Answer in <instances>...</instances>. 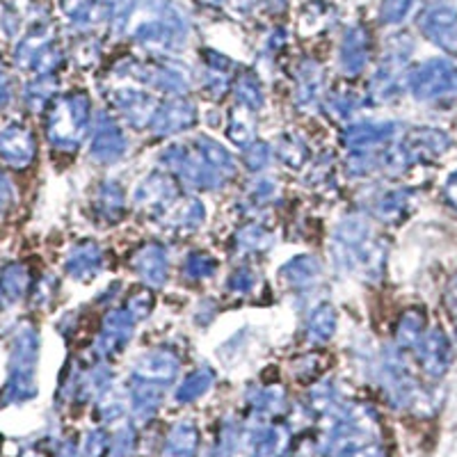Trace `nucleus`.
Returning <instances> with one entry per match:
<instances>
[{"instance_id": "20", "label": "nucleus", "mask_w": 457, "mask_h": 457, "mask_svg": "<svg viewBox=\"0 0 457 457\" xmlns=\"http://www.w3.org/2000/svg\"><path fill=\"white\" fill-rule=\"evenodd\" d=\"M215 382V373L211 369H197L183 379L179 389L174 391V400L179 405H187V403H195L197 398H202Z\"/></svg>"}, {"instance_id": "3", "label": "nucleus", "mask_w": 457, "mask_h": 457, "mask_svg": "<svg viewBox=\"0 0 457 457\" xmlns=\"http://www.w3.org/2000/svg\"><path fill=\"white\" fill-rule=\"evenodd\" d=\"M179 373V359L177 354L170 353L165 348H156L137 357L136 366H133V379L140 382H149L156 386H167L174 382Z\"/></svg>"}, {"instance_id": "14", "label": "nucleus", "mask_w": 457, "mask_h": 457, "mask_svg": "<svg viewBox=\"0 0 457 457\" xmlns=\"http://www.w3.org/2000/svg\"><path fill=\"white\" fill-rule=\"evenodd\" d=\"M322 275L320 261L312 254L295 256L293 261L281 268V279L288 284V288H297V291H304V288H313L318 279Z\"/></svg>"}, {"instance_id": "6", "label": "nucleus", "mask_w": 457, "mask_h": 457, "mask_svg": "<svg viewBox=\"0 0 457 457\" xmlns=\"http://www.w3.org/2000/svg\"><path fill=\"white\" fill-rule=\"evenodd\" d=\"M112 104L120 108L126 120L133 126H145L154 120L158 110V101L137 87H121L112 92Z\"/></svg>"}, {"instance_id": "34", "label": "nucleus", "mask_w": 457, "mask_h": 457, "mask_svg": "<svg viewBox=\"0 0 457 457\" xmlns=\"http://www.w3.org/2000/svg\"><path fill=\"white\" fill-rule=\"evenodd\" d=\"M240 448V430L234 423H227V426L220 430L218 444H215V457H234Z\"/></svg>"}, {"instance_id": "38", "label": "nucleus", "mask_w": 457, "mask_h": 457, "mask_svg": "<svg viewBox=\"0 0 457 457\" xmlns=\"http://www.w3.org/2000/svg\"><path fill=\"white\" fill-rule=\"evenodd\" d=\"M275 190H277V183L272 181V179H259V181L254 183V190H252V199L259 204L270 202Z\"/></svg>"}, {"instance_id": "24", "label": "nucleus", "mask_w": 457, "mask_h": 457, "mask_svg": "<svg viewBox=\"0 0 457 457\" xmlns=\"http://www.w3.org/2000/svg\"><path fill=\"white\" fill-rule=\"evenodd\" d=\"M407 202H410V193L407 190H389L382 193L375 199V215L385 222H395L403 218L407 211Z\"/></svg>"}, {"instance_id": "18", "label": "nucleus", "mask_w": 457, "mask_h": 457, "mask_svg": "<svg viewBox=\"0 0 457 457\" xmlns=\"http://www.w3.org/2000/svg\"><path fill=\"white\" fill-rule=\"evenodd\" d=\"M162 215L171 231H177V228L179 231H195L204 222V206L199 199L186 197L174 204L170 211H162Z\"/></svg>"}, {"instance_id": "36", "label": "nucleus", "mask_w": 457, "mask_h": 457, "mask_svg": "<svg viewBox=\"0 0 457 457\" xmlns=\"http://www.w3.org/2000/svg\"><path fill=\"white\" fill-rule=\"evenodd\" d=\"M110 448V435L105 430H92L83 444L85 457H104Z\"/></svg>"}, {"instance_id": "23", "label": "nucleus", "mask_w": 457, "mask_h": 457, "mask_svg": "<svg viewBox=\"0 0 457 457\" xmlns=\"http://www.w3.org/2000/svg\"><path fill=\"white\" fill-rule=\"evenodd\" d=\"M337 332V312L329 304H320L316 312L309 316L307 334L313 343H325Z\"/></svg>"}, {"instance_id": "42", "label": "nucleus", "mask_w": 457, "mask_h": 457, "mask_svg": "<svg viewBox=\"0 0 457 457\" xmlns=\"http://www.w3.org/2000/svg\"><path fill=\"white\" fill-rule=\"evenodd\" d=\"M455 329H457V325H455Z\"/></svg>"}, {"instance_id": "7", "label": "nucleus", "mask_w": 457, "mask_h": 457, "mask_svg": "<svg viewBox=\"0 0 457 457\" xmlns=\"http://www.w3.org/2000/svg\"><path fill=\"white\" fill-rule=\"evenodd\" d=\"M197 120V110H195L193 104L187 101L174 99L167 101V104L158 105L154 120H151V126H154V133L156 136H174V133H181V130L190 129Z\"/></svg>"}, {"instance_id": "22", "label": "nucleus", "mask_w": 457, "mask_h": 457, "mask_svg": "<svg viewBox=\"0 0 457 457\" xmlns=\"http://www.w3.org/2000/svg\"><path fill=\"white\" fill-rule=\"evenodd\" d=\"M423 329H426L423 313L419 309H410L400 318L398 329H395V343H398L400 348H416L419 341L423 338Z\"/></svg>"}, {"instance_id": "8", "label": "nucleus", "mask_w": 457, "mask_h": 457, "mask_svg": "<svg viewBox=\"0 0 457 457\" xmlns=\"http://www.w3.org/2000/svg\"><path fill=\"white\" fill-rule=\"evenodd\" d=\"M126 151V137L121 133L120 124L110 117L101 114L99 124H96V133L92 140V156L99 162H114L124 156Z\"/></svg>"}, {"instance_id": "33", "label": "nucleus", "mask_w": 457, "mask_h": 457, "mask_svg": "<svg viewBox=\"0 0 457 457\" xmlns=\"http://www.w3.org/2000/svg\"><path fill=\"white\" fill-rule=\"evenodd\" d=\"M183 268H186V275L190 279H206V277H211L215 272V259L211 254H206V252H193L186 259Z\"/></svg>"}, {"instance_id": "29", "label": "nucleus", "mask_w": 457, "mask_h": 457, "mask_svg": "<svg viewBox=\"0 0 457 457\" xmlns=\"http://www.w3.org/2000/svg\"><path fill=\"white\" fill-rule=\"evenodd\" d=\"M101 211L108 220H120L124 215V190L117 181H105L101 186Z\"/></svg>"}, {"instance_id": "35", "label": "nucleus", "mask_w": 457, "mask_h": 457, "mask_svg": "<svg viewBox=\"0 0 457 457\" xmlns=\"http://www.w3.org/2000/svg\"><path fill=\"white\" fill-rule=\"evenodd\" d=\"M245 162H247V167L254 171L263 170L268 162H270V146L265 145V142H250L247 145V149H245Z\"/></svg>"}, {"instance_id": "30", "label": "nucleus", "mask_w": 457, "mask_h": 457, "mask_svg": "<svg viewBox=\"0 0 457 457\" xmlns=\"http://www.w3.org/2000/svg\"><path fill=\"white\" fill-rule=\"evenodd\" d=\"M236 243L243 252H265L272 245V234L263 227H247L236 236Z\"/></svg>"}, {"instance_id": "5", "label": "nucleus", "mask_w": 457, "mask_h": 457, "mask_svg": "<svg viewBox=\"0 0 457 457\" xmlns=\"http://www.w3.org/2000/svg\"><path fill=\"white\" fill-rule=\"evenodd\" d=\"M416 353H419V364L428 378L439 379L446 375L448 366H451V343L442 329H432V332L423 334V338L416 345Z\"/></svg>"}, {"instance_id": "32", "label": "nucleus", "mask_w": 457, "mask_h": 457, "mask_svg": "<svg viewBox=\"0 0 457 457\" xmlns=\"http://www.w3.org/2000/svg\"><path fill=\"white\" fill-rule=\"evenodd\" d=\"M279 158L286 162V165L302 167L304 162H307L309 149L302 140L288 136V137H284V140L279 142Z\"/></svg>"}, {"instance_id": "26", "label": "nucleus", "mask_w": 457, "mask_h": 457, "mask_svg": "<svg viewBox=\"0 0 457 457\" xmlns=\"http://www.w3.org/2000/svg\"><path fill=\"white\" fill-rule=\"evenodd\" d=\"M236 96H238V104L250 112L263 108V87H261L259 79H254V73L245 71L236 80Z\"/></svg>"}, {"instance_id": "2", "label": "nucleus", "mask_w": 457, "mask_h": 457, "mask_svg": "<svg viewBox=\"0 0 457 457\" xmlns=\"http://www.w3.org/2000/svg\"><path fill=\"white\" fill-rule=\"evenodd\" d=\"M411 96L416 101H436L457 92V69L446 60H430L416 67L407 79Z\"/></svg>"}, {"instance_id": "37", "label": "nucleus", "mask_w": 457, "mask_h": 457, "mask_svg": "<svg viewBox=\"0 0 457 457\" xmlns=\"http://www.w3.org/2000/svg\"><path fill=\"white\" fill-rule=\"evenodd\" d=\"M254 286V272L250 268H238L234 275L228 277V288L236 293H250Z\"/></svg>"}, {"instance_id": "4", "label": "nucleus", "mask_w": 457, "mask_h": 457, "mask_svg": "<svg viewBox=\"0 0 457 457\" xmlns=\"http://www.w3.org/2000/svg\"><path fill=\"white\" fill-rule=\"evenodd\" d=\"M136 318L129 309H110L104 318V325H101V337L96 338V353L99 357H110V354H117L120 350L126 348L130 334H133V325H136Z\"/></svg>"}, {"instance_id": "9", "label": "nucleus", "mask_w": 457, "mask_h": 457, "mask_svg": "<svg viewBox=\"0 0 457 457\" xmlns=\"http://www.w3.org/2000/svg\"><path fill=\"white\" fill-rule=\"evenodd\" d=\"M405 151L410 154L411 161H435L444 156L451 146V137L444 130L436 129H414L405 142Z\"/></svg>"}, {"instance_id": "39", "label": "nucleus", "mask_w": 457, "mask_h": 457, "mask_svg": "<svg viewBox=\"0 0 457 457\" xmlns=\"http://www.w3.org/2000/svg\"><path fill=\"white\" fill-rule=\"evenodd\" d=\"M350 457H386V455L378 442H369L364 444V446H359Z\"/></svg>"}, {"instance_id": "11", "label": "nucleus", "mask_w": 457, "mask_h": 457, "mask_svg": "<svg viewBox=\"0 0 457 457\" xmlns=\"http://www.w3.org/2000/svg\"><path fill=\"white\" fill-rule=\"evenodd\" d=\"M398 133V124L394 121H361L353 124L343 133V142L350 149H370L375 145H385L391 142Z\"/></svg>"}, {"instance_id": "16", "label": "nucleus", "mask_w": 457, "mask_h": 457, "mask_svg": "<svg viewBox=\"0 0 457 457\" xmlns=\"http://www.w3.org/2000/svg\"><path fill=\"white\" fill-rule=\"evenodd\" d=\"M101 259H104V252H101L99 245L92 243V240H85V243H80L79 247L71 252V256H69V275H73L80 281L92 279V277L101 270Z\"/></svg>"}, {"instance_id": "31", "label": "nucleus", "mask_w": 457, "mask_h": 457, "mask_svg": "<svg viewBox=\"0 0 457 457\" xmlns=\"http://www.w3.org/2000/svg\"><path fill=\"white\" fill-rule=\"evenodd\" d=\"M136 430L130 423H124L120 430L114 432L110 436V448H108V455L110 457H130L133 451H136Z\"/></svg>"}, {"instance_id": "28", "label": "nucleus", "mask_w": 457, "mask_h": 457, "mask_svg": "<svg viewBox=\"0 0 457 457\" xmlns=\"http://www.w3.org/2000/svg\"><path fill=\"white\" fill-rule=\"evenodd\" d=\"M322 87V71L316 64H307L302 69V76L297 80V101L300 105H313L318 101V94Z\"/></svg>"}, {"instance_id": "13", "label": "nucleus", "mask_w": 457, "mask_h": 457, "mask_svg": "<svg viewBox=\"0 0 457 457\" xmlns=\"http://www.w3.org/2000/svg\"><path fill=\"white\" fill-rule=\"evenodd\" d=\"M133 268L149 286H162L167 279L170 263H167V254L161 245H146L133 256Z\"/></svg>"}, {"instance_id": "1", "label": "nucleus", "mask_w": 457, "mask_h": 457, "mask_svg": "<svg viewBox=\"0 0 457 457\" xmlns=\"http://www.w3.org/2000/svg\"><path fill=\"white\" fill-rule=\"evenodd\" d=\"M89 126V99L87 94L76 92L62 99L53 110L51 136L57 145H80Z\"/></svg>"}, {"instance_id": "25", "label": "nucleus", "mask_w": 457, "mask_h": 457, "mask_svg": "<svg viewBox=\"0 0 457 457\" xmlns=\"http://www.w3.org/2000/svg\"><path fill=\"white\" fill-rule=\"evenodd\" d=\"M247 400H250L252 410L259 416H275L279 414L286 405V395L279 386H263V389H256Z\"/></svg>"}, {"instance_id": "17", "label": "nucleus", "mask_w": 457, "mask_h": 457, "mask_svg": "<svg viewBox=\"0 0 457 457\" xmlns=\"http://www.w3.org/2000/svg\"><path fill=\"white\" fill-rule=\"evenodd\" d=\"M199 446V430L195 423L181 421L171 428L165 439L162 457H195Z\"/></svg>"}, {"instance_id": "27", "label": "nucleus", "mask_w": 457, "mask_h": 457, "mask_svg": "<svg viewBox=\"0 0 457 457\" xmlns=\"http://www.w3.org/2000/svg\"><path fill=\"white\" fill-rule=\"evenodd\" d=\"M228 140L238 146H247L250 142H254V121L250 117V110L247 108H236L234 114H231V124H228Z\"/></svg>"}, {"instance_id": "41", "label": "nucleus", "mask_w": 457, "mask_h": 457, "mask_svg": "<svg viewBox=\"0 0 457 457\" xmlns=\"http://www.w3.org/2000/svg\"><path fill=\"white\" fill-rule=\"evenodd\" d=\"M448 297H451L453 307H457V279H453L451 288H448Z\"/></svg>"}, {"instance_id": "19", "label": "nucleus", "mask_w": 457, "mask_h": 457, "mask_svg": "<svg viewBox=\"0 0 457 457\" xmlns=\"http://www.w3.org/2000/svg\"><path fill=\"white\" fill-rule=\"evenodd\" d=\"M426 28V35L430 37L436 46H442L444 51H457V21L453 14L446 12H439V14H430L423 23Z\"/></svg>"}, {"instance_id": "40", "label": "nucleus", "mask_w": 457, "mask_h": 457, "mask_svg": "<svg viewBox=\"0 0 457 457\" xmlns=\"http://www.w3.org/2000/svg\"><path fill=\"white\" fill-rule=\"evenodd\" d=\"M444 195L451 202V206L457 211V171H453L451 177L446 179V186H444Z\"/></svg>"}, {"instance_id": "10", "label": "nucleus", "mask_w": 457, "mask_h": 457, "mask_svg": "<svg viewBox=\"0 0 457 457\" xmlns=\"http://www.w3.org/2000/svg\"><path fill=\"white\" fill-rule=\"evenodd\" d=\"M177 199V183L165 174H154L136 187V204L145 211H165Z\"/></svg>"}, {"instance_id": "21", "label": "nucleus", "mask_w": 457, "mask_h": 457, "mask_svg": "<svg viewBox=\"0 0 457 457\" xmlns=\"http://www.w3.org/2000/svg\"><path fill=\"white\" fill-rule=\"evenodd\" d=\"M366 60H369V46H366V39L357 32L345 37V44H343L341 51V67L348 76H357L361 69L366 67Z\"/></svg>"}, {"instance_id": "15", "label": "nucleus", "mask_w": 457, "mask_h": 457, "mask_svg": "<svg viewBox=\"0 0 457 457\" xmlns=\"http://www.w3.org/2000/svg\"><path fill=\"white\" fill-rule=\"evenodd\" d=\"M161 403L162 386L133 379V385H130V414L136 416L137 421H149V419H154Z\"/></svg>"}, {"instance_id": "12", "label": "nucleus", "mask_w": 457, "mask_h": 457, "mask_svg": "<svg viewBox=\"0 0 457 457\" xmlns=\"http://www.w3.org/2000/svg\"><path fill=\"white\" fill-rule=\"evenodd\" d=\"M291 435L284 426L265 423L250 435V457H286Z\"/></svg>"}]
</instances>
